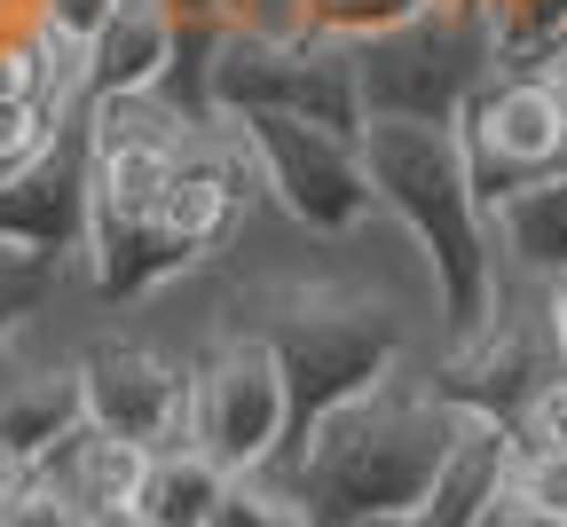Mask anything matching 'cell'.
Wrapping results in <instances>:
<instances>
[{"label":"cell","mask_w":567,"mask_h":527,"mask_svg":"<svg viewBox=\"0 0 567 527\" xmlns=\"http://www.w3.org/2000/svg\"><path fill=\"white\" fill-rule=\"evenodd\" d=\"M363 166H371L379 205L417 237L425 268H434V299H442L450 347H465L496 316L488 205H481L473 166H465V134L457 126H417V118H371Z\"/></svg>","instance_id":"cell-1"},{"label":"cell","mask_w":567,"mask_h":527,"mask_svg":"<svg viewBox=\"0 0 567 527\" xmlns=\"http://www.w3.org/2000/svg\"><path fill=\"white\" fill-rule=\"evenodd\" d=\"M457 433H465L457 402L379 386V394L347 402V410H331L316 425V441L300 448V465H292V488L316 512V527L417 519V504L434 496Z\"/></svg>","instance_id":"cell-2"},{"label":"cell","mask_w":567,"mask_h":527,"mask_svg":"<svg viewBox=\"0 0 567 527\" xmlns=\"http://www.w3.org/2000/svg\"><path fill=\"white\" fill-rule=\"evenodd\" d=\"M268 339L284 394H292V441L284 457L300 465V448L316 441V425L347 402H363L394 379L402 354V316L371 291H339V283H284L260 299V316L245 323Z\"/></svg>","instance_id":"cell-3"},{"label":"cell","mask_w":567,"mask_h":527,"mask_svg":"<svg viewBox=\"0 0 567 527\" xmlns=\"http://www.w3.org/2000/svg\"><path fill=\"white\" fill-rule=\"evenodd\" d=\"M205 103L221 111V118H245V111H292V118L331 126V134H347V142L371 134L354 40L276 32V24H237L221 48H213Z\"/></svg>","instance_id":"cell-4"},{"label":"cell","mask_w":567,"mask_h":527,"mask_svg":"<svg viewBox=\"0 0 567 527\" xmlns=\"http://www.w3.org/2000/svg\"><path fill=\"white\" fill-rule=\"evenodd\" d=\"M496 24L488 9H425L379 40H354L363 63V111L371 118H417V126H457L465 103L488 87Z\"/></svg>","instance_id":"cell-5"},{"label":"cell","mask_w":567,"mask_h":527,"mask_svg":"<svg viewBox=\"0 0 567 527\" xmlns=\"http://www.w3.org/2000/svg\"><path fill=\"white\" fill-rule=\"evenodd\" d=\"M189 441L221 473H260V465L284 457V441H292V394H284V370H276L260 331L213 339L205 362L189 370Z\"/></svg>","instance_id":"cell-6"},{"label":"cell","mask_w":567,"mask_h":527,"mask_svg":"<svg viewBox=\"0 0 567 527\" xmlns=\"http://www.w3.org/2000/svg\"><path fill=\"white\" fill-rule=\"evenodd\" d=\"M229 126L252 142L260 182L276 189V205L292 220H308V229H323V237H347V229L371 220L379 189H371V166H363V142H347L331 126H308L292 111H245Z\"/></svg>","instance_id":"cell-7"},{"label":"cell","mask_w":567,"mask_h":527,"mask_svg":"<svg viewBox=\"0 0 567 527\" xmlns=\"http://www.w3.org/2000/svg\"><path fill=\"white\" fill-rule=\"evenodd\" d=\"M567 386V347L551 308L544 316H488V331H473L465 347H450V362L434 370V394L457 402L465 417H488L520 441V425Z\"/></svg>","instance_id":"cell-8"},{"label":"cell","mask_w":567,"mask_h":527,"mask_svg":"<svg viewBox=\"0 0 567 527\" xmlns=\"http://www.w3.org/2000/svg\"><path fill=\"white\" fill-rule=\"evenodd\" d=\"M87 220H95V158H87V126H80V134H55L0 189V260L63 268L71 252H87Z\"/></svg>","instance_id":"cell-9"},{"label":"cell","mask_w":567,"mask_h":527,"mask_svg":"<svg viewBox=\"0 0 567 527\" xmlns=\"http://www.w3.org/2000/svg\"><path fill=\"white\" fill-rule=\"evenodd\" d=\"M80 379H87V425H103V433H118L134 448L189 441V370L166 362L158 347L95 339L80 354Z\"/></svg>","instance_id":"cell-10"},{"label":"cell","mask_w":567,"mask_h":527,"mask_svg":"<svg viewBox=\"0 0 567 527\" xmlns=\"http://www.w3.org/2000/svg\"><path fill=\"white\" fill-rule=\"evenodd\" d=\"M87 425V379L80 362H0V457L17 473L40 465Z\"/></svg>","instance_id":"cell-11"},{"label":"cell","mask_w":567,"mask_h":527,"mask_svg":"<svg viewBox=\"0 0 567 527\" xmlns=\"http://www.w3.org/2000/svg\"><path fill=\"white\" fill-rule=\"evenodd\" d=\"M87 63V103L111 95H158L182 63V17L174 0H118V17L80 48Z\"/></svg>","instance_id":"cell-12"},{"label":"cell","mask_w":567,"mask_h":527,"mask_svg":"<svg viewBox=\"0 0 567 527\" xmlns=\"http://www.w3.org/2000/svg\"><path fill=\"white\" fill-rule=\"evenodd\" d=\"M457 126H473L496 158H513L520 174H559V166H567V103L536 80V71L488 80V87L465 103Z\"/></svg>","instance_id":"cell-13"},{"label":"cell","mask_w":567,"mask_h":527,"mask_svg":"<svg viewBox=\"0 0 567 527\" xmlns=\"http://www.w3.org/2000/svg\"><path fill=\"white\" fill-rule=\"evenodd\" d=\"M513 465H520V441H513L505 425H488V417H465V433H457V448H450L434 496L417 504V527H481V512L505 496Z\"/></svg>","instance_id":"cell-14"},{"label":"cell","mask_w":567,"mask_h":527,"mask_svg":"<svg viewBox=\"0 0 567 527\" xmlns=\"http://www.w3.org/2000/svg\"><path fill=\"white\" fill-rule=\"evenodd\" d=\"M24 473H48V480H63L71 496H80L95 519H118V512H134V496H142L151 448H134V441H118V433H103V425H80L63 448H48V457L24 465Z\"/></svg>","instance_id":"cell-15"},{"label":"cell","mask_w":567,"mask_h":527,"mask_svg":"<svg viewBox=\"0 0 567 527\" xmlns=\"http://www.w3.org/2000/svg\"><path fill=\"white\" fill-rule=\"evenodd\" d=\"M488 237H505V252H513L528 276L559 283V276H567V166H559V174H536V182L513 189V197H496V205H488Z\"/></svg>","instance_id":"cell-16"},{"label":"cell","mask_w":567,"mask_h":527,"mask_svg":"<svg viewBox=\"0 0 567 527\" xmlns=\"http://www.w3.org/2000/svg\"><path fill=\"white\" fill-rule=\"evenodd\" d=\"M229 480H237V473H221L197 441H174V448H151V473H142L134 512L151 519V527H213Z\"/></svg>","instance_id":"cell-17"},{"label":"cell","mask_w":567,"mask_h":527,"mask_svg":"<svg viewBox=\"0 0 567 527\" xmlns=\"http://www.w3.org/2000/svg\"><path fill=\"white\" fill-rule=\"evenodd\" d=\"M425 9H488V0H292V32L316 40H379Z\"/></svg>","instance_id":"cell-18"},{"label":"cell","mask_w":567,"mask_h":527,"mask_svg":"<svg viewBox=\"0 0 567 527\" xmlns=\"http://www.w3.org/2000/svg\"><path fill=\"white\" fill-rule=\"evenodd\" d=\"M488 24H496V55H505V63H528V55H544L551 40H567V0H496Z\"/></svg>","instance_id":"cell-19"},{"label":"cell","mask_w":567,"mask_h":527,"mask_svg":"<svg viewBox=\"0 0 567 527\" xmlns=\"http://www.w3.org/2000/svg\"><path fill=\"white\" fill-rule=\"evenodd\" d=\"M0 527H95V512L48 473H17L0 496Z\"/></svg>","instance_id":"cell-20"},{"label":"cell","mask_w":567,"mask_h":527,"mask_svg":"<svg viewBox=\"0 0 567 527\" xmlns=\"http://www.w3.org/2000/svg\"><path fill=\"white\" fill-rule=\"evenodd\" d=\"M213 527H316V512L300 504V488L284 496V488H268V480L237 473V480H229V496H221V512H213Z\"/></svg>","instance_id":"cell-21"},{"label":"cell","mask_w":567,"mask_h":527,"mask_svg":"<svg viewBox=\"0 0 567 527\" xmlns=\"http://www.w3.org/2000/svg\"><path fill=\"white\" fill-rule=\"evenodd\" d=\"M63 134V111H40V103H0V189H9L40 149Z\"/></svg>","instance_id":"cell-22"},{"label":"cell","mask_w":567,"mask_h":527,"mask_svg":"<svg viewBox=\"0 0 567 527\" xmlns=\"http://www.w3.org/2000/svg\"><path fill=\"white\" fill-rule=\"evenodd\" d=\"M48 283H55V268L48 260H0V362L17 354V331H24V316L48 299Z\"/></svg>","instance_id":"cell-23"},{"label":"cell","mask_w":567,"mask_h":527,"mask_svg":"<svg viewBox=\"0 0 567 527\" xmlns=\"http://www.w3.org/2000/svg\"><path fill=\"white\" fill-rule=\"evenodd\" d=\"M111 17H118V0H32V24L63 48H87Z\"/></svg>","instance_id":"cell-24"},{"label":"cell","mask_w":567,"mask_h":527,"mask_svg":"<svg viewBox=\"0 0 567 527\" xmlns=\"http://www.w3.org/2000/svg\"><path fill=\"white\" fill-rule=\"evenodd\" d=\"M513 488L528 504H544L559 527H567V465L551 457V448H520V465H513Z\"/></svg>","instance_id":"cell-25"},{"label":"cell","mask_w":567,"mask_h":527,"mask_svg":"<svg viewBox=\"0 0 567 527\" xmlns=\"http://www.w3.org/2000/svg\"><path fill=\"white\" fill-rule=\"evenodd\" d=\"M520 448H551V457L567 465V386H559V394H551V402L520 425Z\"/></svg>","instance_id":"cell-26"},{"label":"cell","mask_w":567,"mask_h":527,"mask_svg":"<svg viewBox=\"0 0 567 527\" xmlns=\"http://www.w3.org/2000/svg\"><path fill=\"white\" fill-rule=\"evenodd\" d=\"M174 17L197 32H237V24H252V0H174Z\"/></svg>","instance_id":"cell-27"},{"label":"cell","mask_w":567,"mask_h":527,"mask_svg":"<svg viewBox=\"0 0 567 527\" xmlns=\"http://www.w3.org/2000/svg\"><path fill=\"white\" fill-rule=\"evenodd\" d=\"M481 527H559V519H551L544 504H528V496H520V488L505 480V496H496V504L481 512Z\"/></svg>","instance_id":"cell-28"},{"label":"cell","mask_w":567,"mask_h":527,"mask_svg":"<svg viewBox=\"0 0 567 527\" xmlns=\"http://www.w3.org/2000/svg\"><path fill=\"white\" fill-rule=\"evenodd\" d=\"M520 71H536V80H544V87L567 103V40H551V48H544V55H528Z\"/></svg>","instance_id":"cell-29"},{"label":"cell","mask_w":567,"mask_h":527,"mask_svg":"<svg viewBox=\"0 0 567 527\" xmlns=\"http://www.w3.org/2000/svg\"><path fill=\"white\" fill-rule=\"evenodd\" d=\"M551 323H559V347H567V276L551 283Z\"/></svg>","instance_id":"cell-30"},{"label":"cell","mask_w":567,"mask_h":527,"mask_svg":"<svg viewBox=\"0 0 567 527\" xmlns=\"http://www.w3.org/2000/svg\"><path fill=\"white\" fill-rule=\"evenodd\" d=\"M95 527H151V519H142V512H118V519H95Z\"/></svg>","instance_id":"cell-31"},{"label":"cell","mask_w":567,"mask_h":527,"mask_svg":"<svg viewBox=\"0 0 567 527\" xmlns=\"http://www.w3.org/2000/svg\"><path fill=\"white\" fill-rule=\"evenodd\" d=\"M9 480H17V465H9V457H0V496H9Z\"/></svg>","instance_id":"cell-32"},{"label":"cell","mask_w":567,"mask_h":527,"mask_svg":"<svg viewBox=\"0 0 567 527\" xmlns=\"http://www.w3.org/2000/svg\"><path fill=\"white\" fill-rule=\"evenodd\" d=\"M371 527H417V519H371Z\"/></svg>","instance_id":"cell-33"},{"label":"cell","mask_w":567,"mask_h":527,"mask_svg":"<svg viewBox=\"0 0 567 527\" xmlns=\"http://www.w3.org/2000/svg\"><path fill=\"white\" fill-rule=\"evenodd\" d=\"M488 9H496V0H488Z\"/></svg>","instance_id":"cell-34"}]
</instances>
